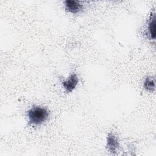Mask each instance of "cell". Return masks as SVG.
I'll use <instances>...</instances> for the list:
<instances>
[{"label":"cell","mask_w":156,"mask_h":156,"mask_svg":"<svg viewBox=\"0 0 156 156\" xmlns=\"http://www.w3.org/2000/svg\"><path fill=\"white\" fill-rule=\"evenodd\" d=\"M147 32L150 38L154 40L155 38V13L151 14L147 26Z\"/></svg>","instance_id":"obj_5"},{"label":"cell","mask_w":156,"mask_h":156,"mask_svg":"<svg viewBox=\"0 0 156 156\" xmlns=\"http://www.w3.org/2000/svg\"><path fill=\"white\" fill-rule=\"evenodd\" d=\"M29 124L39 126L46 122L49 116V112L45 107L35 105L27 112Z\"/></svg>","instance_id":"obj_1"},{"label":"cell","mask_w":156,"mask_h":156,"mask_svg":"<svg viewBox=\"0 0 156 156\" xmlns=\"http://www.w3.org/2000/svg\"><path fill=\"white\" fill-rule=\"evenodd\" d=\"M65 9L71 13H77L82 10L83 7L79 1L75 0H66L64 2Z\"/></svg>","instance_id":"obj_4"},{"label":"cell","mask_w":156,"mask_h":156,"mask_svg":"<svg viewBox=\"0 0 156 156\" xmlns=\"http://www.w3.org/2000/svg\"><path fill=\"white\" fill-rule=\"evenodd\" d=\"M144 88L149 92H152L155 90V80L151 77H147L144 82Z\"/></svg>","instance_id":"obj_6"},{"label":"cell","mask_w":156,"mask_h":156,"mask_svg":"<svg viewBox=\"0 0 156 156\" xmlns=\"http://www.w3.org/2000/svg\"><path fill=\"white\" fill-rule=\"evenodd\" d=\"M119 147V141L117 136L113 133H108L107 137V149L113 154L116 153Z\"/></svg>","instance_id":"obj_2"},{"label":"cell","mask_w":156,"mask_h":156,"mask_svg":"<svg viewBox=\"0 0 156 156\" xmlns=\"http://www.w3.org/2000/svg\"><path fill=\"white\" fill-rule=\"evenodd\" d=\"M79 82V79L76 74H71L68 79L62 82V85L64 87L66 93L72 92L76 87Z\"/></svg>","instance_id":"obj_3"}]
</instances>
